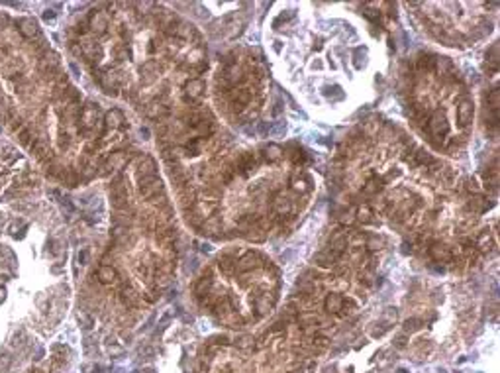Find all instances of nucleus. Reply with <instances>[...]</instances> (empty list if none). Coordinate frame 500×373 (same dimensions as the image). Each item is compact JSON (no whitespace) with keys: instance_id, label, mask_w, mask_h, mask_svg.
Returning <instances> with one entry per match:
<instances>
[{"instance_id":"42","label":"nucleus","mask_w":500,"mask_h":373,"mask_svg":"<svg viewBox=\"0 0 500 373\" xmlns=\"http://www.w3.org/2000/svg\"><path fill=\"white\" fill-rule=\"evenodd\" d=\"M4 299H6V289H2V287H0V303H2Z\"/></svg>"},{"instance_id":"3","label":"nucleus","mask_w":500,"mask_h":373,"mask_svg":"<svg viewBox=\"0 0 500 373\" xmlns=\"http://www.w3.org/2000/svg\"><path fill=\"white\" fill-rule=\"evenodd\" d=\"M204 91H206L204 81H200V79H190V81L184 85V100H186V102L196 100V98H200V96L204 94Z\"/></svg>"},{"instance_id":"34","label":"nucleus","mask_w":500,"mask_h":373,"mask_svg":"<svg viewBox=\"0 0 500 373\" xmlns=\"http://www.w3.org/2000/svg\"><path fill=\"white\" fill-rule=\"evenodd\" d=\"M293 161H294L296 165H298V163H304V161H306V154H304L302 150H296L294 155H293Z\"/></svg>"},{"instance_id":"11","label":"nucleus","mask_w":500,"mask_h":373,"mask_svg":"<svg viewBox=\"0 0 500 373\" xmlns=\"http://www.w3.org/2000/svg\"><path fill=\"white\" fill-rule=\"evenodd\" d=\"M273 208L279 216H287L291 210H293V204H291V198L285 196V194H275V200H273Z\"/></svg>"},{"instance_id":"25","label":"nucleus","mask_w":500,"mask_h":373,"mask_svg":"<svg viewBox=\"0 0 500 373\" xmlns=\"http://www.w3.org/2000/svg\"><path fill=\"white\" fill-rule=\"evenodd\" d=\"M371 216H373V210L365 204V206H361L357 212H355V220H359V222H363V224H369L371 222Z\"/></svg>"},{"instance_id":"5","label":"nucleus","mask_w":500,"mask_h":373,"mask_svg":"<svg viewBox=\"0 0 500 373\" xmlns=\"http://www.w3.org/2000/svg\"><path fill=\"white\" fill-rule=\"evenodd\" d=\"M157 171V163L151 155H144L140 157L138 161V177H149V175H155Z\"/></svg>"},{"instance_id":"38","label":"nucleus","mask_w":500,"mask_h":373,"mask_svg":"<svg viewBox=\"0 0 500 373\" xmlns=\"http://www.w3.org/2000/svg\"><path fill=\"white\" fill-rule=\"evenodd\" d=\"M363 14H365L369 20H373V22H379V14H377L375 10H367V8H365V10H363Z\"/></svg>"},{"instance_id":"28","label":"nucleus","mask_w":500,"mask_h":373,"mask_svg":"<svg viewBox=\"0 0 500 373\" xmlns=\"http://www.w3.org/2000/svg\"><path fill=\"white\" fill-rule=\"evenodd\" d=\"M489 104H491V110H497V112H499V106H500V91L499 89H493V91L489 93Z\"/></svg>"},{"instance_id":"19","label":"nucleus","mask_w":500,"mask_h":373,"mask_svg":"<svg viewBox=\"0 0 500 373\" xmlns=\"http://www.w3.org/2000/svg\"><path fill=\"white\" fill-rule=\"evenodd\" d=\"M330 248H332V251L341 255V253L345 251V248H347V236H343L341 232H337L335 236H332V240H330Z\"/></svg>"},{"instance_id":"15","label":"nucleus","mask_w":500,"mask_h":373,"mask_svg":"<svg viewBox=\"0 0 500 373\" xmlns=\"http://www.w3.org/2000/svg\"><path fill=\"white\" fill-rule=\"evenodd\" d=\"M118 279V271L112 267V265H102L100 269H98V281L102 283V285H110V283H114Z\"/></svg>"},{"instance_id":"41","label":"nucleus","mask_w":500,"mask_h":373,"mask_svg":"<svg viewBox=\"0 0 500 373\" xmlns=\"http://www.w3.org/2000/svg\"><path fill=\"white\" fill-rule=\"evenodd\" d=\"M396 346H398V348H404V346H406V338H404V336H400V338L396 340Z\"/></svg>"},{"instance_id":"37","label":"nucleus","mask_w":500,"mask_h":373,"mask_svg":"<svg viewBox=\"0 0 500 373\" xmlns=\"http://www.w3.org/2000/svg\"><path fill=\"white\" fill-rule=\"evenodd\" d=\"M353 220H355V212H353V210H349V212H345V214L341 216V222H343V224H351Z\"/></svg>"},{"instance_id":"39","label":"nucleus","mask_w":500,"mask_h":373,"mask_svg":"<svg viewBox=\"0 0 500 373\" xmlns=\"http://www.w3.org/2000/svg\"><path fill=\"white\" fill-rule=\"evenodd\" d=\"M53 18H55V12H53V10H47V12L43 14V20H47V22L53 20Z\"/></svg>"},{"instance_id":"22","label":"nucleus","mask_w":500,"mask_h":373,"mask_svg":"<svg viewBox=\"0 0 500 373\" xmlns=\"http://www.w3.org/2000/svg\"><path fill=\"white\" fill-rule=\"evenodd\" d=\"M382 183H384V181H382L381 177H371V179L363 185V192H365V194H377V192L382 188Z\"/></svg>"},{"instance_id":"40","label":"nucleus","mask_w":500,"mask_h":373,"mask_svg":"<svg viewBox=\"0 0 500 373\" xmlns=\"http://www.w3.org/2000/svg\"><path fill=\"white\" fill-rule=\"evenodd\" d=\"M51 273H53V275L63 273V265H53V267H51Z\"/></svg>"},{"instance_id":"17","label":"nucleus","mask_w":500,"mask_h":373,"mask_svg":"<svg viewBox=\"0 0 500 373\" xmlns=\"http://www.w3.org/2000/svg\"><path fill=\"white\" fill-rule=\"evenodd\" d=\"M255 261H257V255H255V253H247V255H243L241 259H237V261H235V269H237L239 273L251 271V269L257 265Z\"/></svg>"},{"instance_id":"33","label":"nucleus","mask_w":500,"mask_h":373,"mask_svg":"<svg viewBox=\"0 0 500 373\" xmlns=\"http://www.w3.org/2000/svg\"><path fill=\"white\" fill-rule=\"evenodd\" d=\"M235 346L245 350V348H249V346H251V338H249V336H239V338L235 340Z\"/></svg>"},{"instance_id":"14","label":"nucleus","mask_w":500,"mask_h":373,"mask_svg":"<svg viewBox=\"0 0 500 373\" xmlns=\"http://www.w3.org/2000/svg\"><path fill=\"white\" fill-rule=\"evenodd\" d=\"M222 77H224V79L230 83V87H232V85H237V83L243 81V71H241L237 65H230V67H226V71H224Z\"/></svg>"},{"instance_id":"26","label":"nucleus","mask_w":500,"mask_h":373,"mask_svg":"<svg viewBox=\"0 0 500 373\" xmlns=\"http://www.w3.org/2000/svg\"><path fill=\"white\" fill-rule=\"evenodd\" d=\"M291 188H293L294 192H306V190H308V181H306L304 177H294V179L291 181Z\"/></svg>"},{"instance_id":"32","label":"nucleus","mask_w":500,"mask_h":373,"mask_svg":"<svg viewBox=\"0 0 500 373\" xmlns=\"http://www.w3.org/2000/svg\"><path fill=\"white\" fill-rule=\"evenodd\" d=\"M298 322L300 324H318V318H316V314H302V316H298Z\"/></svg>"},{"instance_id":"31","label":"nucleus","mask_w":500,"mask_h":373,"mask_svg":"<svg viewBox=\"0 0 500 373\" xmlns=\"http://www.w3.org/2000/svg\"><path fill=\"white\" fill-rule=\"evenodd\" d=\"M220 267H222L226 273H232V271L235 269V261H234L232 257H224V259H220Z\"/></svg>"},{"instance_id":"18","label":"nucleus","mask_w":500,"mask_h":373,"mask_svg":"<svg viewBox=\"0 0 500 373\" xmlns=\"http://www.w3.org/2000/svg\"><path fill=\"white\" fill-rule=\"evenodd\" d=\"M265 157H267V161L277 163V161H281V159L285 157V152H283V148H281V146H277V144H269V146L265 148Z\"/></svg>"},{"instance_id":"20","label":"nucleus","mask_w":500,"mask_h":373,"mask_svg":"<svg viewBox=\"0 0 500 373\" xmlns=\"http://www.w3.org/2000/svg\"><path fill=\"white\" fill-rule=\"evenodd\" d=\"M146 114L149 116V118H161V116H167L169 114V108L163 106V104H159V102H153V104H149L147 108H146Z\"/></svg>"},{"instance_id":"24","label":"nucleus","mask_w":500,"mask_h":373,"mask_svg":"<svg viewBox=\"0 0 500 373\" xmlns=\"http://www.w3.org/2000/svg\"><path fill=\"white\" fill-rule=\"evenodd\" d=\"M412 163H414V165H430V163H434V157H432L428 152H424V150H418V152L414 154V159H412Z\"/></svg>"},{"instance_id":"2","label":"nucleus","mask_w":500,"mask_h":373,"mask_svg":"<svg viewBox=\"0 0 500 373\" xmlns=\"http://www.w3.org/2000/svg\"><path fill=\"white\" fill-rule=\"evenodd\" d=\"M163 190V183L155 177V175H149V177H140V192L142 196L146 198H151L155 194H159Z\"/></svg>"},{"instance_id":"27","label":"nucleus","mask_w":500,"mask_h":373,"mask_svg":"<svg viewBox=\"0 0 500 373\" xmlns=\"http://www.w3.org/2000/svg\"><path fill=\"white\" fill-rule=\"evenodd\" d=\"M0 73H2V75H6V77H14V75H18V63H14V61H6V63H2Z\"/></svg>"},{"instance_id":"23","label":"nucleus","mask_w":500,"mask_h":373,"mask_svg":"<svg viewBox=\"0 0 500 373\" xmlns=\"http://www.w3.org/2000/svg\"><path fill=\"white\" fill-rule=\"evenodd\" d=\"M210 287H212V279H210V277H200V279H198V283L194 285V293H196V297L200 299V297L208 295Z\"/></svg>"},{"instance_id":"13","label":"nucleus","mask_w":500,"mask_h":373,"mask_svg":"<svg viewBox=\"0 0 500 373\" xmlns=\"http://www.w3.org/2000/svg\"><path fill=\"white\" fill-rule=\"evenodd\" d=\"M90 28L94 31H98V33H104L106 28H108V16L104 12H94L90 16Z\"/></svg>"},{"instance_id":"44","label":"nucleus","mask_w":500,"mask_h":373,"mask_svg":"<svg viewBox=\"0 0 500 373\" xmlns=\"http://www.w3.org/2000/svg\"><path fill=\"white\" fill-rule=\"evenodd\" d=\"M0 132H2V128H0Z\"/></svg>"},{"instance_id":"12","label":"nucleus","mask_w":500,"mask_h":373,"mask_svg":"<svg viewBox=\"0 0 500 373\" xmlns=\"http://www.w3.org/2000/svg\"><path fill=\"white\" fill-rule=\"evenodd\" d=\"M18 30L24 37H33V35H37V22L33 18H22L18 22Z\"/></svg>"},{"instance_id":"36","label":"nucleus","mask_w":500,"mask_h":373,"mask_svg":"<svg viewBox=\"0 0 500 373\" xmlns=\"http://www.w3.org/2000/svg\"><path fill=\"white\" fill-rule=\"evenodd\" d=\"M269 301H265V299H257V309H259V312L263 314V312H267L269 311Z\"/></svg>"},{"instance_id":"4","label":"nucleus","mask_w":500,"mask_h":373,"mask_svg":"<svg viewBox=\"0 0 500 373\" xmlns=\"http://www.w3.org/2000/svg\"><path fill=\"white\" fill-rule=\"evenodd\" d=\"M473 102L469 100V98H463L459 104H457V124L461 126V128H465V126H469V122L473 120Z\"/></svg>"},{"instance_id":"29","label":"nucleus","mask_w":500,"mask_h":373,"mask_svg":"<svg viewBox=\"0 0 500 373\" xmlns=\"http://www.w3.org/2000/svg\"><path fill=\"white\" fill-rule=\"evenodd\" d=\"M434 61H436L434 55H424V53H422L418 65H420V69H434Z\"/></svg>"},{"instance_id":"16","label":"nucleus","mask_w":500,"mask_h":373,"mask_svg":"<svg viewBox=\"0 0 500 373\" xmlns=\"http://www.w3.org/2000/svg\"><path fill=\"white\" fill-rule=\"evenodd\" d=\"M339 259V253H335V251H320V253H316V257H314V261L320 265V267H332L333 263Z\"/></svg>"},{"instance_id":"9","label":"nucleus","mask_w":500,"mask_h":373,"mask_svg":"<svg viewBox=\"0 0 500 373\" xmlns=\"http://www.w3.org/2000/svg\"><path fill=\"white\" fill-rule=\"evenodd\" d=\"M430 255H432V259H434V261L443 263V261L451 259V249H449L445 244H432V248H430Z\"/></svg>"},{"instance_id":"8","label":"nucleus","mask_w":500,"mask_h":373,"mask_svg":"<svg viewBox=\"0 0 500 373\" xmlns=\"http://www.w3.org/2000/svg\"><path fill=\"white\" fill-rule=\"evenodd\" d=\"M128 163V155L124 152H114L106 163H104V171H116V169H122L124 165Z\"/></svg>"},{"instance_id":"10","label":"nucleus","mask_w":500,"mask_h":373,"mask_svg":"<svg viewBox=\"0 0 500 373\" xmlns=\"http://www.w3.org/2000/svg\"><path fill=\"white\" fill-rule=\"evenodd\" d=\"M343 305H345V301H343V297L337 295V293H330V295L326 297V301H324V309H326L328 312H332V314H337L339 311H343Z\"/></svg>"},{"instance_id":"30","label":"nucleus","mask_w":500,"mask_h":373,"mask_svg":"<svg viewBox=\"0 0 500 373\" xmlns=\"http://www.w3.org/2000/svg\"><path fill=\"white\" fill-rule=\"evenodd\" d=\"M420 326H422V320H420V318H408V320L404 322V330H406V332H416Z\"/></svg>"},{"instance_id":"35","label":"nucleus","mask_w":500,"mask_h":373,"mask_svg":"<svg viewBox=\"0 0 500 373\" xmlns=\"http://www.w3.org/2000/svg\"><path fill=\"white\" fill-rule=\"evenodd\" d=\"M382 246V240L381 238H371L369 242H367V248H371V249H379Z\"/></svg>"},{"instance_id":"7","label":"nucleus","mask_w":500,"mask_h":373,"mask_svg":"<svg viewBox=\"0 0 500 373\" xmlns=\"http://www.w3.org/2000/svg\"><path fill=\"white\" fill-rule=\"evenodd\" d=\"M124 114L118 110V108H112V110H108L106 112V116H104V126H106V130H116V128H124Z\"/></svg>"},{"instance_id":"21","label":"nucleus","mask_w":500,"mask_h":373,"mask_svg":"<svg viewBox=\"0 0 500 373\" xmlns=\"http://www.w3.org/2000/svg\"><path fill=\"white\" fill-rule=\"evenodd\" d=\"M434 69H436L440 75H449V73H451V69H453V65H451V61H449L447 57H436V61H434Z\"/></svg>"},{"instance_id":"6","label":"nucleus","mask_w":500,"mask_h":373,"mask_svg":"<svg viewBox=\"0 0 500 373\" xmlns=\"http://www.w3.org/2000/svg\"><path fill=\"white\" fill-rule=\"evenodd\" d=\"M249 98H251V94H249V91H245V89H235V91H232L230 93V100H232V106L239 112V110H243V106L249 102Z\"/></svg>"},{"instance_id":"43","label":"nucleus","mask_w":500,"mask_h":373,"mask_svg":"<svg viewBox=\"0 0 500 373\" xmlns=\"http://www.w3.org/2000/svg\"><path fill=\"white\" fill-rule=\"evenodd\" d=\"M291 373H296V372H291Z\"/></svg>"},{"instance_id":"1","label":"nucleus","mask_w":500,"mask_h":373,"mask_svg":"<svg viewBox=\"0 0 500 373\" xmlns=\"http://www.w3.org/2000/svg\"><path fill=\"white\" fill-rule=\"evenodd\" d=\"M430 132L436 136V138H443L449 130V124H447V118H445V112L443 110H436L432 116H430Z\"/></svg>"}]
</instances>
